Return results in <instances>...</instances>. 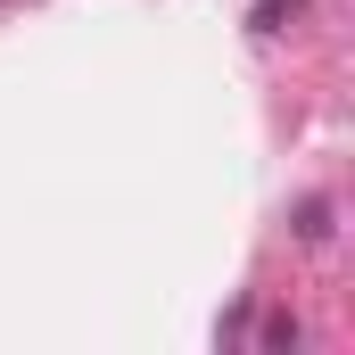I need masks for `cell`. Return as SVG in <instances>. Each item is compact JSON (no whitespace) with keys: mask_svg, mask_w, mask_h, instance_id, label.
<instances>
[{"mask_svg":"<svg viewBox=\"0 0 355 355\" xmlns=\"http://www.w3.org/2000/svg\"><path fill=\"white\" fill-rule=\"evenodd\" d=\"M297 240H331V207H322V198L297 207Z\"/></svg>","mask_w":355,"mask_h":355,"instance_id":"6da1fadb","label":"cell"}]
</instances>
